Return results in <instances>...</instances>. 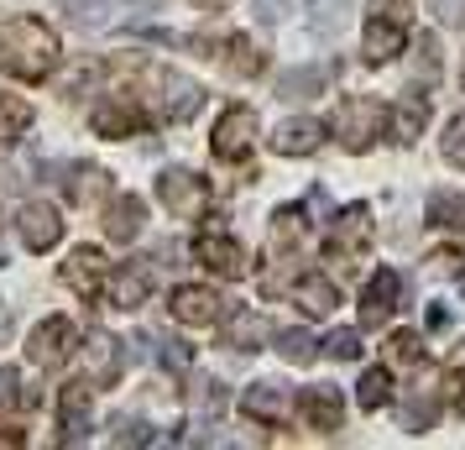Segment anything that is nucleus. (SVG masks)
Masks as SVG:
<instances>
[{"label": "nucleus", "instance_id": "1", "mask_svg": "<svg viewBox=\"0 0 465 450\" xmlns=\"http://www.w3.org/2000/svg\"><path fill=\"white\" fill-rule=\"evenodd\" d=\"M0 64L11 68L16 79H26V85H43L47 74L58 68V37H53V26L37 22V16L5 22V32H0Z\"/></svg>", "mask_w": 465, "mask_h": 450}, {"label": "nucleus", "instance_id": "2", "mask_svg": "<svg viewBox=\"0 0 465 450\" xmlns=\"http://www.w3.org/2000/svg\"><path fill=\"white\" fill-rule=\"evenodd\" d=\"M413 32V0H371L366 16V64H392Z\"/></svg>", "mask_w": 465, "mask_h": 450}, {"label": "nucleus", "instance_id": "3", "mask_svg": "<svg viewBox=\"0 0 465 450\" xmlns=\"http://www.w3.org/2000/svg\"><path fill=\"white\" fill-rule=\"evenodd\" d=\"M387 121H392V110L381 105V100H371V95H351V100H340L335 115H330V126H335L345 152H366L381 131H387Z\"/></svg>", "mask_w": 465, "mask_h": 450}, {"label": "nucleus", "instance_id": "4", "mask_svg": "<svg viewBox=\"0 0 465 450\" xmlns=\"http://www.w3.org/2000/svg\"><path fill=\"white\" fill-rule=\"evenodd\" d=\"M157 199H163L168 215L193 220V215H204V205H210V184L189 168H163L157 173Z\"/></svg>", "mask_w": 465, "mask_h": 450}, {"label": "nucleus", "instance_id": "5", "mask_svg": "<svg viewBox=\"0 0 465 450\" xmlns=\"http://www.w3.org/2000/svg\"><path fill=\"white\" fill-rule=\"evenodd\" d=\"M74 345H79V335H74V320L53 315V320H43L37 330H32V341H26V362L43 366V372H53V366H64L68 356H74Z\"/></svg>", "mask_w": 465, "mask_h": 450}, {"label": "nucleus", "instance_id": "6", "mask_svg": "<svg viewBox=\"0 0 465 450\" xmlns=\"http://www.w3.org/2000/svg\"><path fill=\"white\" fill-rule=\"evenodd\" d=\"M121 341L115 335H105V330H89L84 345H79V377H84L89 387H110L115 377H121Z\"/></svg>", "mask_w": 465, "mask_h": 450}, {"label": "nucleus", "instance_id": "7", "mask_svg": "<svg viewBox=\"0 0 465 450\" xmlns=\"http://www.w3.org/2000/svg\"><path fill=\"white\" fill-rule=\"evenodd\" d=\"M147 79L157 89L163 121H189L193 110H199V85H193L189 74H178V68H147Z\"/></svg>", "mask_w": 465, "mask_h": 450}, {"label": "nucleus", "instance_id": "8", "mask_svg": "<svg viewBox=\"0 0 465 450\" xmlns=\"http://www.w3.org/2000/svg\"><path fill=\"white\" fill-rule=\"evenodd\" d=\"M210 147H214V157H225V163L252 157V147H256V115H252L246 105H231L220 121H214Z\"/></svg>", "mask_w": 465, "mask_h": 450}, {"label": "nucleus", "instance_id": "9", "mask_svg": "<svg viewBox=\"0 0 465 450\" xmlns=\"http://www.w3.org/2000/svg\"><path fill=\"white\" fill-rule=\"evenodd\" d=\"M398 294H402V278L398 267H377L371 283H366V294H361V325H387L392 320V309H398Z\"/></svg>", "mask_w": 465, "mask_h": 450}, {"label": "nucleus", "instance_id": "10", "mask_svg": "<svg viewBox=\"0 0 465 450\" xmlns=\"http://www.w3.org/2000/svg\"><path fill=\"white\" fill-rule=\"evenodd\" d=\"M366 241H371V210H366V205H345V210L330 220V236H324V246H330L335 257H356Z\"/></svg>", "mask_w": 465, "mask_h": 450}, {"label": "nucleus", "instance_id": "11", "mask_svg": "<svg viewBox=\"0 0 465 450\" xmlns=\"http://www.w3.org/2000/svg\"><path fill=\"white\" fill-rule=\"evenodd\" d=\"M16 231H22V246L26 252H53L58 241H64V220L53 205H22L16 215Z\"/></svg>", "mask_w": 465, "mask_h": 450}, {"label": "nucleus", "instance_id": "12", "mask_svg": "<svg viewBox=\"0 0 465 450\" xmlns=\"http://www.w3.org/2000/svg\"><path fill=\"white\" fill-rule=\"evenodd\" d=\"M220 294L214 288H204V283H183V288H173V299H168V309H173V320L178 325H214L220 320Z\"/></svg>", "mask_w": 465, "mask_h": 450}, {"label": "nucleus", "instance_id": "13", "mask_svg": "<svg viewBox=\"0 0 465 450\" xmlns=\"http://www.w3.org/2000/svg\"><path fill=\"white\" fill-rule=\"evenodd\" d=\"M193 257L204 262L214 278H246V246L231 236H199L193 241Z\"/></svg>", "mask_w": 465, "mask_h": 450}, {"label": "nucleus", "instance_id": "14", "mask_svg": "<svg viewBox=\"0 0 465 450\" xmlns=\"http://www.w3.org/2000/svg\"><path fill=\"white\" fill-rule=\"evenodd\" d=\"M147 294H152V262L147 257L121 262V273L110 283V309H142Z\"/></svg>", "mask_w": 465, "mask_h": 450}, {"label": "nucleus", "instance_id": "15", "mask_svg": "<svg viewBox=\"0 0 465 450\" xmlns=\"http://www.w3.org/2000/svg\"><path fill=\"white\" fill-rule=\"evenodd\" d=\"M241 408H246V419H256V425H282L288 408H293V398H288L282 383H252L246 398H241Z\"/></svg>", "mask_w": 465, "mask_h": 450}, {"label": "nucleus", "instance_id": "16", "mask_svg": "<svg viewBox=\"0 0 465 450\" xmlns=\"http://www.w3.org/2000/svg\"><path fill=\"white\" fill-rule=\"evenodd\" d=\"M89 126L100 131V136H110V142H121V136H136V131L147 126V115L131 105V100H105V105H94Z\"/></svg>", "mask_w": 465, "mask_h": 450}, {"label": "nucleus", "instance_id": "17", "mask_svg": "<svg viewBox=\"0 0 465 450\" xmlns=\"http://www.w3.org/2000/svg\"><path fill=\"white\" fill-rule=\"evenodd\" d=\"M319 142H324V126L309 121V115H288V121L272 131V147L282 152V157H309V152H319Z\"/></svg>", "mask_w": 465, "mask_h": 450}, {"label": "nucleus", "instance_id": "18", "mask_svg": "<svg viewBox=\"0 0 465 450\" xmlns=\"http://www.w3.org/2000/svg\"><path fill=\"white\" fill-rule=\"evenodd\" d=\"M100 278H105V257H100L94 246H79V252L64 262V283L79 299H100Z\"/></svg>", "mask_w": 465, "mask_h": 450}, {"label": "nucleus", "instance_id": "19", "mask_svg": "<svg viewBox=\"0 0 465 450\" xmlns=\"http://www.w3.org/2000/svg\"><path fill=\"white\" fill-rule=\"evenodd\" d=\"M293 304L309 315V320H324V315H335V304H340V288L324 273H303V278L293 283Z\"/></svg>", "mask_w": 465, "mask_h": 450}, {"label": "nucleus", "instance_id": "20", "mask_svg": "<svg viewBox=\"0 0 465 450\" xmlns=\"http://www.w3.org/2000/svg\"><path fill=\"white\" fill-rule=\"evenodd\" d=\"M298 408H303L309 429H340L345 425V398H340L335 387H303Z\"/></svg>", "mask_w": 465, "mask_h": 450}, {"label": "nucleus", "instance_id": "21", "mask_svg": "<svg viewBox=\"0 0 465 450\" xmlns=\"http://www.w3.org/2000/svg\"><path fill=\"white\" fill-rule=\"evenodd\" d=\"M142 220H147V205H142L136 194H121L105 210V236L115 241V246H126V241L142 236Z\"/></svg>", "mask_w": 465, "mask_h": 450}, {"label": "nucleus", "instance_id": "22", "mask_svg": "<svg viewBox=\"0 0 465 450\" xmlns=\"http://www.w3.org/2000/svg\"><path fill=\"white\" fill-rule=\"evenodd\" d=\"M58 419H64V445H74V440H84L89 435V383H68L64 393H58Z\"/></svg>", "mask_w": 465, "mask_h": 450}, {"label": "nucleus", "instance_id": "23", "mask_svg": "<svg viewBox=\"0 0 465 450\" xmlns=\"http://www.w3.org/2000/svg\"><path fill=\"white\" fill-rule=\"evenodd\" d=\"M330 89V64H303V68H288L282 79H277V95L282 100H314V95H324Z\"/></svg>", "mask_w": 465, "mask_h": 450}, {"label": "nucleus", "instance_id": "24", "mask_svg": "<svg viewBox=\"0 0 465 450\" xmlns=\"http://www.w3.org/2000/svg\"><path fill=\"white\" fill-rule=\"evenodd\" d=\"M110 194V173L94 168V163H79V168H68V199L79 205V210H89V205H100Z\"/></svg>", "mask_w": 465, "mask_h": 450}, {"label": "nucleus", "instance_id": "25", "mask_svg": "<svg viewBox=\"0 0 465 450\" xmlns=\"http://www.w3.org/2000/svg\"><path fill=\"white\" fill-rule=\"evenodd\" d=\"M32 121H37L32 100L11 95V89H0V142H22L26 131H32Z\"/></svg>", "mask_w": 465, "mask_h": 450}, {"label": "nucleus", "instance_id": "26", "mask_svg": "<svg viewBox=\"0 0 465 450\" xmlns=\"http://www.w3.org/2000/svg\"><path fill=\"white\" fill-rule=\"evenodd\" d=\"M429 225H440V231H465V194L460 189H434L429 194Z\"/></svg>", "mask_w": 465, "mask_h": 450}, {"label": "nucleus", "instance_id": "27", "mask_svg": "<svg viewBox=\"0 0 465 450\" xmlns=\"http://www.w3.org/2000/svg\"><path fill=\"white\" fill-rule=\"evenodd\" d=\"M272 335V325L262 320V315H231V325H225V345H235V351H262V341Z\"/></svg>", "mask_w": 465, "mask_h": 450}, {"label": "nucleus", "instance_id": "28", "mask_svg": "<svg viewBox=\"0 0 465 450\" xmlns=\"http://www.w3.org/2000/svg\"><path fill=\"white\" fill-rule=\"evenodd\" d=\"M423 121H429V100H413V95H408V100H402L398 110H392V136H398L402 147H408V142H419V131H423Z\"/></svg>", "mask_w": 465, "mask_h": 450}, {"label": "nucleus", "instance_id": "29", "mask_svg": "<svg viewBox=\"0 0 465 450\" xmlns=\"http://www.w3.org/2000/svg\"><path fill=\"white\" fill-rule=\"evenodd\" d=\"M356 404L366 408V414H377V408L392 404V377H387V366H371L356 383Z\"/></svg>", "mask_w": 465, "mask_h": 450}, {"label": "nucleus", "instance_id": "30", "mask_svg": "<svg viewBox=\"0 0 465 450\" xmlns=\"http://www.w3.org/2000/svg\"><path fill=\"white\" fill-rule=\"evenodd\" d=\"M110 5H115V0H64V16H68V26L100 32V26L110 22Z\"/></svg>", "mask_w": 465, "mask_h": 450}, {"label": "nucleus", "instance_id": "31", "mask_svg": "<svg viewBox=\"0 0 465 450\" xmlns=\"http://www.w3.org/2000/svg\"><path fill=\"white\" fill-rule=\"evenodd\" d=\"M434 404H440V393H434V383L423 377L419 398H413V404L402 408V429H408V435H423V429L434 425Z\"/></svg>", "mask_w": 465, "mask_h": 450}, {"label": "nucleus", "instance_id": "32", "mask_svg": "<svg viewBox=\"0 0 465 450\" xmlns=\"http://www.w3.org/2000/svg\"><path fill=\"white\" fill-rule=\"evenodd\" d=\"M225 53H231V58H225V68H231L235 79H256V74L267 68V58H262L246 37H231V43H225Z\"/></svg>", "mask_w": 465, "mask_h": 450}, {"label": "nucleus", "instance_id": "33", "mask_svg": "<svg viewBox=\"0 0 465 450\" xmlns=\"http://www.w3.org/2000/svg\"><path fill=\"white\" fill-rule=\"evenodd\" d=\"M277 351H282V362L309 366L319 356V341L309 335V330H282V335H277Z\"/></svg>", "mask_w": 465, "mask_h": 450}, {"label": "nucleus", "instance_id": "34", "mask_svg": "<svg viewBox=\"0 0 465 450\" xmlns=\"http://www.w3.org/2000/svg\"><path fill=\"white\" fill-rule=\"evenodd\" d=\"M193 408L204 414V419H220L225 414V404H231V393H225V383H214V377H204V383H193Z\"/></svg>", "mask_w": 465, "mask_h": 450}, {"label": "nucleus", "instance_id": "35", "mask_svg": "<svg viewBox=\"0 0 465 450\" xmlns=\"http://www.w3.org/2000/svg\"><path fill=\"white\" fill-rule=\"evenodd\" d=\"M423 362V345H419V335L413 330H392V341H387V366H413Z\"/></svg>", "mask_w": 465, "mask_h": 450}, {"label": "nucleus", "instance_id": "36", "mask_svg": "<svg viewBox=\"0 0 465 450\" xmlns=\"http://www.w3.org/2000/svg\"><path fill=\"white\" fill-rule=\"evenodd\" d=\"M157 362L168 366V372H189L193 366V345L178 341V335H163V341H157Z\"/></svg>", "mask_w": 465, "mask_h": 450}, {"label": "nucleus", "instance_id": "37", "mask_svg": "<svg viewBox=\"0 0 465 450\" xmlns=\"http://www.w3.org/2000/svg\"><path fill=\"white\" fill-rule=\"evenodd\" d=\"M272 241H277V246H282V241H288V246L303 241V210H298V205H288V210L272 215Z\"/></svg>", "mask_w": 465, "mask_h": 450}, {"label": "nucleus", "instance_id": "38", "mask_svg": "<svg viewBox=\"0 0 465 450\" xmlns=\"http://www.w3.org/2000/svg\"><path fill=\"white\" fill-rule=\"evenodd\" d=\"M110 445H152V425L147 419H115L110 425Z\"/></svg>", "mask_w": 465, "mask_h": 450}, {"label": "nucleus", "instance_id": "39", "mask_svg": "<svg viewBox=\"0 0 465 450\" xmlns=\"http://www.w3.org/2000/svg\"><path fill=\"white\" fill-rule=\"evenodd\" d=\"M444 163H455V168H465V115H450V126H444Z\"/></svg>", "mask_w": 465, "mask_h": 450}, {"label": "nucleus", "instance_id": "40", "mask_svg": "<svg viewBox=\"0 0 465 450\" xmlns=\"http://www.w3.org/2000/svg\"><path fill=\"white\" fill-rule=\"evenodd\" d=\"M413 47H419V79L434 85V74H440V43H434V32H419Z\"/></svg>", "mask_w": 465, "mask_h": 450}, {"label": "nucleus", "instance_id": "41", "mask_svg": "<svg viewBox=\"0 0 465 450\" xmlns=\"http://www.w3.org/2000/svg\"><path fill=\"white\" fill-rule=\"evenodd\" d=\"M324 351H330L335 362H356V356H361V335H356V330H330Z\"/></svg>", "mask_w": 465, "mask_h": 450}, {"label": "nucleus", "instance_id": "42", "mask_svg": "<svg viewBox=\"0 0 465 450\" xmlns=\"http://www.w3.org/2000/svg\"><path fill=\"white\" fill-rule=\"evenodd\" d=\"M345 5H351V0H319L314 5V32H335V26L345 22Z\"/></svg>", "mask_w": 465, "mask_h": 450}, {"label": "nucleus", "instance_id": "43", "mask_svg": "<svg viewBox=\"0 0 465 450\" xmlns=\"http://www.w3.org/2000/svg\"><path fill=\"white\" fill-rule=\"evenodd\" d=\"M256 22H282L288 11H293V0H252Z\"/></svg>", "mask_w": 465, "mask_h": 450}, {"label": "nucleus", "instance_id": "44", "mask_svg": "<svg viewBox=\"0 0 465 450\" xmlns=\"http://www.w3.org/2000/svg\"><path fill=\"white\" fill-rule=\"evenodd\" d=\"M444 26H465V0H429Z\"/></svg>", "mask_w": 465, "mask_h": 450}, {"label": "nucleus", "instance_id": "45", "mask_svg": "<svg viewBox=\"0 0 465 450\" xmlns=\"http://www.w3.org/2000/svg\"><path fill=\"white\" fill-rule=\"evenodd\" d=\"M11 404H22V393H16V372L0 366V408H11Z\"/></svg>", "mask_w": 465, "mask_h": 450}, {"label": "nucleus", "instance_id": "46", "mask_svg": "<svg viewBox=\"0 0 465 450\" xmlns=\"http://www.w3.org/2000/svg\"><path fill=\"white\" fill-rule=\"evenodd\" d=\"M444 325H450V309H444V304H434V309H429V330H444Z\"/></svg>", "mask_w": 465, "mask_h": 450}, {"label": "nucleus", "instance_id": "47", "mask_svg": "<svg viewBox=\"0 0 465 450\" xmlns=\"http://www.w3.org/2000/svg\"><path fill=\"white\" fill-rule=\"evenodd\" d=\"M450 404L465 414V377H460V372H455V387H450Z\"/></svg>", "mask_w": 465, "mask_h": 450}, {"label": "nucleus", "instance_id": "48", "mask_svg": "<svg viewBox=\"0 0 465 450\" xmlns=\"http://www.w3.org/2000/svg\"><path fill=\"white\" fill-rule=\"evenodd\" d=\"M5 335H11V304L0 299V341H5Z\"/></svg>", "mask_w": 465, "mask_h": 450}, {"label": "nucleus", "instance_id": "49", "mask_svg": "<svg viewBox=\"0 0 465 450\" xmlns=\"http://www.w3.org/2000/svg\"><path fill=\"white\" fill-rule=\"evenodd\" d=\"M450 366H455V372H465V341L455 345V351H450Z\"/></svg>", "mask_w": 465, "mask_h": 450}, {"label": "nucleus", "instance_id": "50", "mask_svg": "<svg viewBox=\"0 0 465 450\" xmlns=\"http://www.w3.org/2000/svg\"><path fill=\"white\" fill-rule=\"evenodd\" d=\"M460 294H465V267H460Z\"/></svg>", "mask_w": 465, "mask_h": 450}, {"label": "nucleus", "instance_id": "51", "mask_svg": "<svg viewBox=\"0 0 465 450\" xmlns=\"http://www.w3.org/2000/svg\"><path fill=\"white\" fill-rule=\"evenodd\" d=\"M460 85H465V64H460Z\"/></svg>", "mask_w": 465, "mask_h": 450}]
</instances>
